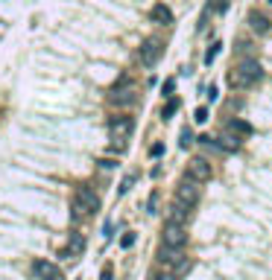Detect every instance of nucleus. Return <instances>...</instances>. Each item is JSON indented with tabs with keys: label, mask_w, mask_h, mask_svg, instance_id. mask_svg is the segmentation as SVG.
<instances>
[{
	"label": "nucleus",
	"mask_w": 272,
	"mask_h": 280,
	"mask_svg": "<svg viewBox=\"0 0 272 280\" xmlns=\"http://www.w3.org/2000/svg\"><path fill=\"white\" fill-rule=\"evenodd\" d=\"M161 53H164V41H161V38H147L141 53H138V59H141L144 67H155L158 59H161Z\"/></svg>",
	"instance_id": "39448f33"
},
{
	"label": "nucleus",
	"mask_w": 272,
	"mask_h": 280,
	"mask_svg": "<svg viewBox=\"0 0 272 280\" xmlns=\"http://www.w3.org/2000/svg\"><path fill=\"white\" fill-rule=\"evenodd\" d=\"M185 242H187L185 225H176V222H167V225H164V233H161V245H170V248H185Z\"/></svg>",
	"instance_id": "0eeeda50"
},
{
	"label": "nucleus",
	"mask_w": 272,
	"mask_h": 280,
	"mask_svg": "<svg viewBox=\"0 0 272 280\" xmlns=\"http://www.w3.org/2000/svg\"><path fill=\"white\" fill-rule=\"evenodd\" d=\"M132 129H135V120L126 117V114L114 117V120L108 123V134H111V149H114V152H120V149L126 146V140H129Z\"/></svg>",
	"instance_id": "7ed1b4c3"
},
{
	"label": "nucleus",
	"mask_w": 272,
	"mask_h": 280,
	"mask_svg": "<svg viewBox=\"0 0 272 280\" xmlns=\"http://www.w3.org/2000/svg\"><path fill=\"white\" fill-rule=\"evenodd\" d=\"M108 102H111V105H132V102H135V85H132L129 76H123V79L108 91Z\"/></svg>",
	"instance_id": "20e7f679"
},
{
	"label": "nucleus",
	"mask_w": 272,
	"mask_h": 280,
	"mask_svg": "<svg viewBox=\"0 0 272 280\" xmlns=\"http://www.w3.org/2000/svg\"><path fill=\"white\" fill-rule=\"evenodd\" d=\"M97 210H100V196L91 187H76V193H73V216L82 219V216H91Z\"/></svg>",
	"instance_id": "f03ea898"
},
{
	"label": "nucleus",
	"mask_w": 272,
	"mask_h": 280,
	"mask_svg": "<svg viewBox=\"0 0 272 280\" xmlns=\"http://www.w3.org/2000/svg\"><path fill=\"white\" fill-rule=\"evenodd\" d=\"M199 201V184L193 181V178H185V181L176 187V204H182V207H193Z\"/></svg>",
	"instance_id": "423d86ee"
},
{
	"label": "nucleus",
	"mask_w": 272,
	"mask_h": 280,
	"mask_svg": "<svg viewBox=\"0 0 272 280\" xmlns=\"http://www.w3.org/2000/svg\"><path fill=\"white\" fill-rule=\"evenodd\" d=\"M120 245H123V248H132V245H135V233H132V231H129V233H123Z\"/></svg>",
	"instance_id": "a211bd4d"
},
{
	"label": "nucleus",
	"mask_w": 272,
	"mask_h": 280,
	"mask_svg": "<svg viewBox=\"0 0 272 280\" xmlns=\"http://www.w3.org/2000/svg\"><path fill=\"white\" fill-rule=\"evenodd\" d=\"M150 18H153V24H158V27L173 24V12H170V6H164V3H155L153 12H150Z\"/></svg>",
	"instance_id": "9b49d317"
},
{
	"label": "nucleus",
	"mask_w": 272,
	"mask_h": 280,
	"mask_svg": "<svg viewBox=\"0 0 272 280\" xmlns=\"http://www.w3.org/2000/svg\"><path fill=\"white\" fill-rule=\"evenodd\" d=\"M82 251H85V236L79 231L70 233L68 245H65V251H62V257H68V260H76V257H82Z\"/></svg>",
	"instance_id": "9d476101"
},
{
	"label": "nucleus",
	"mask_w": 272,
	"mask_h": 280,
	"mask_svg": "<svg viewBox=\"0 0 272 280\" xmlns=\"http://www.w3.org/2000/svg\"><path fill=\"white\" fill-rule=\"evenodd\" d=\"M173 88H176V79H167L164 82V97H173Z\"/></svg>",
	"instance_id": "5701e85b"
},
{
	"label": "nucleus",
	"mask_w": 272,
	"mask_h": 280,
	"mask_svg": "<svg viewBox=\"0 0 272 280\" xmlns=\"http://www.w3.org/2000/svg\"><path fill=\"white\" fill-rule=\"evenodd\" d=\"M100 280H111V265H105V268H102V274H100Z\"/></svg>",
	"instance_id": "bb28decb"
},
{
	"label": "nucleus",
	"mask_w": 272,
	"mask_h": 280,
	"mask_svg": "<svg viewBox=\"0 0 272 280\" xmlns=\"http://www.w3.org/2000/svg\"><path fill=\"white\" fill-rule=\"evenodd\" d=\"M193 120H196V123H205V120H208V108H196V111H193Z\"/></svg>",
	"instance_id": "aec40b11"
},
{
	"label": "nucleus",
	"mask_w": 272,
	"mask_h": 280,
	"mask_svg": "<svg viewBox=\"0 0 272 280\" xmlns=\"http://www.w3.org/2000/svg\"><path fill=\"white\" fill-rule=\"evenodd\" d=\"M100 166H102V169H114V166H117V161H111V158H102Z\"/></svg>",
	"instance_id": "b1692460"
},
{
	"label": "nucleus",
	"mask_w": 272,
	"mask_h": 280,
	"mask_svg": "<svg viewBox=\"0 0 272 280\" xmlns=\"http://www.w3.org/2000/svg\"><path fill=\"white\" fill-rule=\"evenodd\" d=\"M225 132H231L234 137H240V140H246L249 134H252V126L246 123V120H228V126H225Z\"/></svg>",
	"instance_id": "ddd939ff"
},
{
	"label": "nucleus",
	"mask_w": 272,
	"mask_h": 280,
	"mask_svg": "<svg viewBox=\"0 0 272 280\" xmlns=\"http://www.w3.org/2000/svg\"><path fill=\"white\" fill-rule=\"evenodd\" d=\"M269 3H272V0H269Z\"/></svg>",
	"instance_id": "cd10ccee"
},
{
	"label": "nucleus",
	"mask_w": 272,
	"mask_h": 280,
	"mask_svg": "<svg viewBox=\"0 0 272 280\" xmlns=\"http://www.w3.org/2000/svg\"><path fill=\"white\" fill-rule=\"evenodd\" d=\"M176 111H179V99H173V97H170V99H167V105L161 108V117H164V120H170Z\"/></svg>",
	"instance_id": "dca6fc26"
},
{
	"label": "nucleus",
	"mask_w": 272,
	"mask_h": 280,
	"mask_svg": "<svg viewBox=\"0 0 272 280\" xmlns=\"http://www.w3.org/2000/svg\"><path fill=\"white\" fill-rule=\"evenodd\" d=\"M155 280H182V277H176L173 271H167V268H164V271H158V274H155Z\"/></svg>",
	"instance_id": "4be33fe9"
},
{
	"label": "nucleus",
	"mask_w": 272,
	"mask_h": 280,
	"mask_svg": "<svg viewBox=\"0 0 272 280\" xmlns=\"http://www.w3.org/2000/svg\"><path fill=\"white\" fill-rule=\"evenodd\" d=\"M33 277L35 280H62V268L50 260H35L33 263Z\"/></svg>",
	"instance_id": "1a4fd4ad"
},
{
	"label": "nucleus",
	"mask_w": 272,
	"mask_h": 280,
	"mask_svg": "<svg viewBox=\"0 0 272 280\" xmlns=\"http://www.w3.org/2000/svg\"><path fill=\"white\" fill-rule=\"evenodd\" d=\"M190 143H193V134H190V129H185L182 132V149H187Z\"/></svg>",
	"instance_id": "412c9836"
},
{
	"label": "nucleus",
	"mask_w": 272,
	"mask_h": 280,
	"mask_svg": "<svg viewBox=\"0 0 272 280\" xmlns=\"http://www.w3.org/2000/svg\"><path fill=\"white\" fill-rule=\"evenodd\" d=\"M263 76V70H260V65H257L255 59H246V62H237V65L228 70V85L231 88H237V91H243V88H252V85L257 82Z\"/></svg>",
	"instance_id": "f257e3e1"
},
{
	"label": "nucleus",
	"mask_w": 272,
	"mask_h": 280,
	"mask_svg": "<svg viewBox=\"0 0 272 280\" xmlns=\"http://www.w3.org/2000/svg\"><path fill=\"white\" fill-rule=\"evenodd\" d=\"M187 210H190V207H182V204H176V201H173L170 222H176V225H185V222H187Z\"/></svg>",
	"instance_id": "2eb2a0df"
},
{
	"label": "nucleus",
	"mask_w": 272,
	"mask_h": 280,
	"mask_svg": "<svg viewBox=\"0 0 272 280\" xmlns=\"http://www.w3.org/2000/svg\"><path fill=\"white\" fill-rule=\"evenodd\" d=\"M153 155H155V158H161V155H164V143H155V146H153Z\"/></svg>",
	"instance_id": "a878e982"
},
{
	"label": "nucleus",
	"mask_w": 272,
	"mask_h": 280,
	"mask_svg": "<svg viewBox=\"0 0 272 280\" xmlns=\"http://www.w3.org/2000/svg\"><path fill=\"white\" fill-rule=\"evenodd\" d=\"M220 97V91H217V85H211V88H208V99H211V102H214V99Z\"/></svg>",
	"instance_id": "393cba45"
},
{
	"label": "nucleus",
	"mask_w": 272,
	"mask_h": 280,
	"mask_svg": "<svg viewBox=\"0 0 272 280\" xmlns=\"http://www.w3.org/2000/svg\"><path fill=\"white\" fill-rule=\"evenodd\" d=\"M220 50H222L220 41H217V44H211V47H208V53H205V65H214V59L220 56Z\"/></svg>",
	"instance_id": "f3484780"
},
{
	"label": "nucleus",
	"mask_w": 272,
	"mask_h": 280,
	"mask_svg": "<svg viewBox=\"0 0 272 280\" xmlns=\"http://www.w3.org/2000/svg\"><path fill=\"white\" fill-rule=\"evenodd\" d=\"M220 149H225V152H237V149H240V137H234L231 132H225V134H222V140H220Z\"/></svg>",
	"instance_id": "4468645a"
},
{
	"label": "nucleus",
	"mask_w": 272,
	"mask_h": 280,
	"mask_svg": "<svg viewBox=\"0 0 272 280\" xmlns=\"http://www.w3.org/2000/svg\"><path fill=\"white\" fill-rule=\"evenodd\" d=\"M211 175H214V169H211V164H208L205 158H193V161L187 164V178H193L196 184L211 181Z\"/></svg>",
	"instance_id": "6e6552de"
},
{
	"label": "nucleus",
	"mask_w": 272,
	"mask_h": 280,
	"mask_svg": "<svg viewBox=\"0 0 272 280\" xmlns=\"http://www.w3.org/2000/svg\"><path fill=\"white\" fill-rule=\"evenodd\" d=\"M249 27H252V30H255V33H269V18L263 15V12H260V9H252V12H249Z\"/></svg>",
	"instance_id": "f8f14e48"
},
{
	"label": "nucleus",
	"mask_w": 272,
	"mask_h": 280,
	"mask_svg": "<svg viewBox=\"0 0 272 280\" xmlns=\"http://www.w3.org/2000/svg\"><path fill=\"white\" fill-rule=\"evenodd\" d=\"M132 184H135V175H126V178H123V184H120V196H123V193H126V190H129V187H132Z\"/></svg>",
	"instance_id": "6ab92c4d"
}]
</instances>
